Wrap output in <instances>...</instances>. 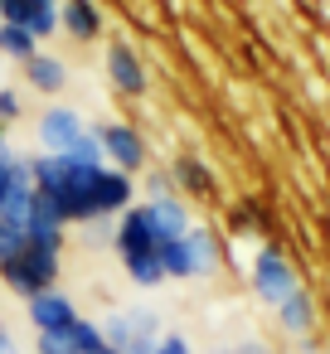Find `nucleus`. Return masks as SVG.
Masks as SVG:
<instances>
[{"mask_svg":"<svg viewBox=\"0 0 330 354\" xmlns=\"http://www.w3.org/2000/svg\"><path fill=\"white\" fill-rule=\"evenodd\" d=\"M112 248L127 267V277L141 286V291H156L165 281V267H161V238H156V223L146 214V204H131L117 223H112Z\"/></svg>","mask_w":330,"mask_h":354,"instance_id":"obj_1","label":"nucleus"},{"mask_svg":"<svg viewBox=\"0 0 330 354\" xmlns=\"http://www.w3.org/2000/svg\"><path fill=\"white\" fill-rule=\"evenodd\" d=\"M161 267H165V281H199V277H214L223 267V243L209 223H190L185 238L165 243L161 248Z\"/></svg>","mask_w":330,"mask_h":354,"instance_id":"obj_2","label":"nucleus"},{"mask_svg":"<svg viewBox=\"0 0 330 354\" xmlns=\"http://www.w3.org/2000/svg\"><path fill=\"white\" fill-rule=\"evenodd\" d=\"M59 272H64V252H49V248L25 243L6 267H0V281H6L20 301H30L39 291H54L59 286Z\"/></svg>","mask_w":330,"mask_h":354,"instance_id":"obj_3","label":"nucleus"},{"mask_svg":"<svg viewBox=\"0 0 330 354\" xmlns=\"http://www.w3.org/2000/svg\"><path fill=\"white\" fill-rule=\"evenodd\" d=\"M102 339L117 349V354H156V339H161V315L151 306H127V310H112L102 320Z\"/></svg>","mask_w":330,"mask_h":354,"instance_id":"obj_4","label":"nucleus"},{"mask_svg":"<svg viewBox=\"0 0 330 354\" xmlns=\"http://www.w3.org/2000/svg\"><path fill=\"white\" fill-rule=\"evenodd\" d=\"M98 131V141H102V156H107V165L112 170H122V175H146V165H151V141L141 136V127H131V122H102V127H93Z\"/></svg>","mask_w":330,"mask_h":354,"instance_id":"obj_5","label":"nucleus"},{"mask_svg":"<svg viewBox=\"0 0 330 354\" xmlns=\"http://www.w3.org/2000/svg\"><path fill=\"white\" fill-rule=\"evenodd\" d=\"M253 291L277 310L296 286H301V277H296V262H291V252H282V248H257V257H253Z\"/></svg>","mask_w":330,"mask_h":354,"instance_id":"obj_6","label":"nucleus"},{"mask_svg":"<svg viewBox=\"0 0 330 354\" xmlns=\"http://www.w3.org/2000/svg\"><path fill=\"white\" fill-rule=\"evenodd\" d=\"M102 68H107L112 93H122V97H146V93H151V68H146V59H141L127 39H107Z\"/></svg>","mask_w":330,"mask_h":354,"instance_id":"obj_7","label":"nucleus"},{"mask_svg":"<svg viewBox=\"0 0 330 354\" xmlns=\"http://www.w3.org/2000/svg\"><path fill=\"white\" fill-rule=\"evenodd\" d=\"M83 131H88V122H83V112L68 107V102H49V107L39 112V122H35V136H39V151H44V156H64Z\"/></svg>","mask_w":330,"mask_h":354,"instance_id":"obj_8","label":"nucleus"},{"mask_svg":"<svg viewBox=\"0 0 330 354\" xmlns=\"http://www.w3.org/2000/svg\"><path fill=\"white\" fill-rule=\"evenodd\" d=\"M98 344H107V339H102V320H88V315H78V320L64 325V330L35 335V354H88V349H98Z\"/></svg>","mask_w":330,"mask_h":354,"instance_id":"obj_9","label":"nucleus"},{"mask_svg":"<svg viewBox=\"0 0 330 354\" xmlns=\"http://www.w3.org/2000/svg\"><path fill=\"white\" fill-rule=\"evenodd\" d=\"M131 204H136V180L112 170V165H102L93 175V214L98 218H122Z\"/></svg>","mask_w":330,"mask_h":354,"instance_id":"obj_10","label":"nucleus"},{"mask_svg":"<svg viewBox=\"0 0 330 354\" xmlns=\"http://www.w3.org/2000/svg\"><path fill=\"white\" fill-rule=\"evenodd\" d=\"M59 35H68L73 44H98L107 35V15L98 0H64L59 6Z\"/></svg>","mask_w":330,"mask_h":354,"instance_id":"obj_11","label":"nucleus"},{"mask_svg":"<svg viewBox=\"0 0 330 354\" xmlns=\"http://www.w3.org/2000/svg\"><path fill=\"white\" fill-rule=\"evenodd\" d=\"M25 315H30V325H35V335H44V330H64V325H73L83 310H78V301L68 296V291H39V296H30L25 301Z\"/></svg>","mask_w":330,"mask_h":354,"instance_id":"obj_12","label":"nucleus"},{"mask_svg":"<svg viewBox=\"0 0 330 354\" xmlns=\"http://www.w3.org/2000/svg\"><path fill=\"white\" fill-rule=\"evenodd\" d=\"M141 204H146V214H151V223H156V238H161V243H175V238H185V233H190V223H194V214H190L185 194L141 199Z\"/></svg>","mask_w":330,"mask_h":354,"instance_id":"obj_13","label":"nucleus"},{"mask_svg":"<svg viewBox=\"0 0 330 354\" xmlns=\"http://www.w3.org/2000/svg\"><path fill=\"white\" fill-rule=\"evenodd\" d=\"M277 325H282V335H296V339H306L311 330H315V320H320V306H315V296L306 291V286H296L277 310Z\"/></svg>","mask_w":330,"mask_h":354,"instance_id":"obj_14","label":"nucleus"},{"mask_svg":"<svg viewBox=\"0 0 330 354\" xmlns=\"http://www.w3.org/2000/svg\"><path fill=\"white\" fill-rule=\"evenodd\" d=\"M170 180H175V189H185V194H194V199H214V189H219L214 170H209L194 151H180V156L170 160Z\"/></svg>","mask_w":330,"mask_h":354,"instance_id":"obj_15","label":"nucleus"},{"mask_svg":"<svg viewBox=\"0 0 330 354\" xmlns=\"http://www.w3.org/2000/svg\"><path fill=\"white\" fill-rule=\"evenodd\" d=\"M25 88H35V93H44V97H59L64 88H68V64L59 59V54H35L30 64H25Z\"/></svg>","mask_w":330,"mask_h":354,"instance_id":"obj_16","label":"nucleus"},{"mask_svg":"<svg viewBox=\"0 0 330 354\" xmlns=\"http://www.w3.org/2000/svg\"><path fill=\"white\" fill-rule=\"evenodd\" d=\"M39 54V39L25 30V25H6V20H0V59H6V64H30Z\"/></svg>","mask_w":330,"mask_h":354,"instance_id":"obj_17","label":"nucleus"},{"mask_svg":"<svg viewBox=\"0 0 330 354\" xmlns=\"http://www.w3.org/2000/svg\"><path fill=\"white\" fill-rule=\"evenodd\" d=\"M20 25L44 44V39H54L59 35V6H49V0H30L25 6V15H20Z\"/></svg>","mask_w":330,"mask_h":354,"instance_id":"obj_18","label":"nucleus"},{"mask_svg":"<svg viewBox=\"0 0 330 354\" xmlns=\"http://www.w3.org/2000/svg\"><path fill=\"white\" fill-rule=\"evenodd\" d=\"M257 228H262V204H257V199L228 204V233H233V238H248V233H257Z\"/></svg>","mask_w":330,"mask_h":354,"instance_id":"obj_19","label":"nucleus"},{"mask_svg":"<svg viewBox=\"0 0 330 354\" xmlns=\"http://www.w3.org/2000/svg\"><path fill=\"white\" fill-rule=\"evenodd\" d=\"M141 194H146V199H165V194H180V189H175L170 170H161V165H146V175H141Z\"/></svg>","mask_w":330,"mask_h":354,"instance_id":"obj_20","label":"nucleus"},{"mask_svg":"<svg viewBox=\"0 0 330 354\" xmlns=\"http://www.w3.org/2000/svg\"><path fill=\"white\" fill-rule=\"evenodd\" d=\"M20 117H25V97H20V88L0 83V127H15Z\"/></svg>","mask_w":330,"mask_h":354,"instance_id":"obj_21","label":"nucleus"},{"mask_svg":"<svg viewBox=\"0 0 330 354\" xmlns=\"http://www.w3.org/2000/svg\"><path fill=\"white\" fill-rule=\"evenodd\" d=\"M156 354H194V344H190L180 330H161V339H156Z\"/></svg>","mask_w":330,"mask_h":354,"instance_id":"obj_22","label":"nucleus"},{"mask_svg":"<svg viewBox=\"0 0 330 354\" xmlns=\"http://www.w3.org/2000/svg\"><path fill=\"white\" fill-rule=\"evenodd\" d=\"M20 248H25V233H20V228H6V223H0V267H6V262H10V257H15Z\"/></svg>","mask_w":330,"mask_h":354,"instance_id":"obj_23","label":"nucleus"},{"mask_svg":"<svg viewBox=\"0 0 330 354\" xmlns=\"http://www.w3.org/2000/svg\"><path fill=\"white\" fill-rule=\"evenodd\" d=\"M233 354H277V349H267L262 339H243V344H233Z\"/></svg>","mask_w":330,"mask_h":354,"instance_id":"obj_24","label":"nucleus"},{"mask_svg":"<svg viewBox=\"0 0 330 354\" xmlns=\"http://www.w3.org/2000/svg\"><path fill=\"white\" fill-rule=\"evenodd\" d=\"M0 354H20V349H15V335H10L6 325H0Z\"/></svg>","mask_w":330,"mask_h":354,"instance_id":"obj_25","label":"nucleus"},{"mask_svg":"<svg viewBox=\"0 0 330 354\" xmlns=\"http://www.w3.org/2000/svg\"><path fill=\"white\" fill-rule=\"evenodd\" d=\"M10 156H15V146H10V136H6V127H0V165H6Z\"/></svg>","mask_w":330,"mask_h":354,"instance_id":"obj_26","label":"nucleus"},{"mask_svg":"<svg viewBox=\"0 0 330 354\" xmlns=\"http://www.w3.org/2000/svg\"><path fill=\"white\" fill-rule=\"evenodd\" d=\"M88 354H117V349H112V344H98V349H88Z\"/></svg>","mask_w":330,"mask_h":354,"instance_id":"obj_27","label":"nucleus"},{"mask_svg":"<svg viewBox=\"0 0 330 354\" xmlns=\"http://www.w3.org/2000/svg\"><path fill=\"white\" fill-rule=\"evenodd\" d=\"M214 354H233V349H214Z\"/></svg>","mask_w":330,"mask_h":354,"instance_id":"obj_28","label":"nucleus"},{"mask_svg":"<svg viewBox=\"0 0 330 354\" xmlns=\"http://www.w3.org/2000/svg\"><path fill=\"white\" fill-rule=\"evenodd\" d=\"M49 6H64V0H49Z\"/></svg>","mask_w":330,"mask_h":354,"instance_id":"obj_29","label":"nucleus"},{"mask_svg":"<svg viewBox=\"0 0 330 354\" xmlns=\"http://www.w3.org/2000/svg\"><path fill=\"white\" fill-rule=\"evenodd\" d=\"M0 73H6V59H0Z\"/></svg>","mask_w":330,"mask_h":354,"instance_id":"obj_30","label":"nucleus"}]
</instances>
